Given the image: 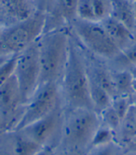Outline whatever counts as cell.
Segmentation results:
<instances>
[{
	"label": "cell",
	"mask_w": 136,
	"mask_h": 155,
	"mask_svg": "<svg viewBox=\"0 0 136 155\" xmlns=\"http://www.w3.org/2000/svg\"><path fill=\"white\" fill-rule=\"evenodd\" d=\"M69 45V37L62 28L43 33L37 39L40 64L39 84L57 82L63 76Z\"/></svg>",
	"instance_id": "6da1fadb"
},
{
	"label": "cell",
	"mask_w": 136,
	"mask_h": 155,
	"mask_svg": "<svg viewBox=\"0 0 136 155\" xmlns=\"http://www.w3.org/2000/svg\"><path fill=\"white\" fill-rule=\"evenodd\" d=\"M46 12L36 9L25 19L3 27L0 33V57L19 54L44 33Z\"/></svg>",
	"instance_id": "7a4b0ae2"
},
{
	"label": "cell",
	"mask_w": 136,
	"mask_h": 155,
	"mask_svg": "<svg viewBox=\"0 0 136 155\" xmlns=\"http://www.w3.org/2000/svg\"><path fill=\"white\" fill-rule=\"evenodd\" d=\"M63 89L71 108L94 109L89 96V79L84 62L74 44L70 42L63 74Z\"/></svg>",
	"instance_id": "3957f363"
},
{
	"label": "cell",
	"mask_w": 136,
	"mask_h": 155,
	"mask_svg": "<svg viewBox=\"0 0 136 155\" xmlns=\"http://www.w3.org/2000/svg\"><path fill=\"white\" fill-rule=\"evenodd\" d=\"M99 126L94 109L72 108L63 128V144L71 150H83L90 144Z\"/></svg>",
	"instance_id": "277c9868"
},
{
	"label": "cell",
	"mask_w": 136,
	"mask_h": 155,
	"mask_svg": "<svg viewBox=\"0 0 136 155\" xmlns=\"http://www.w3.org/2000/svg\"><path fill=\"white\" fill-rule=\"evenodd\" d=\"M14 76L18 81L21 104H26L39 85L40 64L37 40L18 54Z\"/></svg>",
	"instance_id": "5b68a950"
},
{
	"label": "cell",
	"mask_w": 136,
	"mask_h": 155,
	"mask_svg": "<svg viewBox=\"0 0 136 155\" xmlns=\"http://www.w3.org/2000/svg\"><path fill=\"white\" fill-rule=\"evenodd\" d=\"M73 27L84 45L100 56L116 58L121 52L101 23L76 18L73 21Z\"/></svg>",
	"instance_id": "8992f818"
},
{
	"label": "cell",
	"mask_w": 136,
	"mask_h": 155,
	"mask_svg": "<svg viewBox=\"0 0 136 155\" xmlns=\"http://www.w3.org/2000/svg\"><path fill=\"white\" fill-rule=\"evenodd\" d=\"M26 104L22 116L15 126L16 131L24 129L34 121L46 116L58 105L57 82L39 84Z\"/></svg>",
	"instance_id": "52a82bcc"
},
{
	"label": "cell",
	"mask_w": 136,
	"mask_h": 155,
	"mask_svg": "<svg viewBox=\"0 0 136 155\" xmlns=\"http://www.w3.org/2000/svg\"><path fill=\"white\" fill-rule=\"evenodd\" d=\"M61 120L60 107L57 105L51 111L43 118L34 121L24 129L20 130L24 135L45 146L57 131Z\"/></svg>",
	"instance_id": "ba28073f"
},
{
	"label": "cell",
	"mask_w": 136,
	"mask_h": 155,
	"mask_svg": "<svg viewBox=\"0 0 136 155\" xmlns=\"http://www.w3.org/2000/svg\"><path fill=\"white\" fill-rule=\"evenodd\" d=\"M34 0H0V25H13L35 12Z\"/></svg>",
	"instance_id": "9c48e42d"
},
{
	"label": "cell",
	"mask_w": 136,
	"mask_h": 155,
	"mask_svg": "<svg viewBox=\"0 0 136 155\" xmlns=\"http://www.w3.org/2000/svg\"><path fill=\"white\" fill-rule=\"evenodd\" d=\"M78 0H56L46 16L44 33L59 29L63 23H73L76 18Z\"/></svg>",
	"instance_id": "30bf717a"
},
{
	"label": "cell",
	"mask_w": 136,
	"mask_h": 155,
	"mask_svg": "<svg viewBox=\"0 0 136 155\" xmlns=\"http://www.w3.org/2000/svg\"><path fill=\"white\" fill-rule=\"evenodd\" d=\"M110 16V0H78L76 18L101 23Z\"/></svg>",
	"instance_id": "8fae6325"
},
{
	"label": "cell",
	"mask_w": 136,
	"mask_h": 155,
	"mask_svg": "<svg viewBox=\"0 0 136 155\" xmlns=\"http://www.w3.org/2000/svg\"><path fill=\"white\" fill-rule=\"evenodd\" d=\"M21 104L18 81L14 74L0 85V114L3 117L14 112L17 106Z\"/></svg>",
	"instance_id": "7c38bea8"
},
{
	"label": "cell",
	"mask_w": 136,
	"mask_h": 155,
	"mask_svg": "<svg viewBox=\"0 0 136 155\" xmlns=\"http://www.w3.org/2000/svg\"><path fill=\"white\" fill-rule=\"evenodd\" d=\"M101 24L103 25L109 37L120 49L121 51L128 48L129 45H131L134 37L132 31L125 25H123L112 16H108L107 18H105L103 21H101Z\"/></svg>",
	"instance_id": "4fadbf2b"
},
{
	"label": "cell",
	"mask_w": 136,
	"mask_h": 155,
	"mask_svg": "<svg viewBox=\"0 0 136 155\" xmlns=\"http://www.w3.org/2000/svg\"><path fill=\"white\" fill-rule=\"evenodd\" d=\"M110 16L125 25L131 31L136 27L135 8L131 0H110Z\"/></svg>",
	"instance_id": "5bb4252c"
},
{
	"label": "cell",
	"mask_w": 136,
	"mask_h": 155,
	"mask_svg": "<svg viewBox=\"0 0 136 155\" xmlns=\"http://www.w3.org/2000/svg\"><path fill=\"white\" fill-rule=\"evenodd\" d=\"M89 79V96L95 111L102 112L112 104V96L103 88L100 87L90 78Z\"/></svg>",
	"instance_id": "9a60e30c"
},
{
	"label": "cell",
	"mask_w": 136,
	"mask_h": 155,
	"mask_svg": "<svg viewBox=\"0 0 136 155\" xmlns=\"http://www.w3.org/2000/svg\"><path fill=\"white\" fill-rule=\"evenodd\" d=\"M121 139L128 144L136 136V102L131 103L120 125Z\"/></svg>",
	"instance_id": "2e32d148"
},
{
	"label": "cell",
	"mask_w": 136,
	"mask_h": 155,
	"mask_svg": "<svg viewBox=\"0 0 136 155\" xmlns=\"http://www.w3.org/2000/svg\"><path fill=\"white\" fill-rule=\"evenodd\" d=\"M15 137L14 150L16 155H36L44 146L33 140L21 131Z\"/></svg>",
	"instance_id": "e0dca14e"
},
{
	"label": "cell",
	"mask_w": 136,
	"mask_h": 155,
	"mask_svg": "<svg viewBox=\"0 0 136 155\" xmlns=\"http://www.w3.org/2000/svg\"><path fill=\"white\" fill-rule=\"evenodd\" d=\"M89 77L100 87L105 90L112 96V98L116 96L117 92L114 86V82H113L112 74L109 73L106 69L102 68V66H95L92 72V75H89Z\"/></svg>",
	"instance_id": "ac0fdd59"
},
{
	"label": "cell",
	"mask_w": 136,
	"mask_h": 155,
	"mask_svg": "<svg viewBox=\"0 0 136 155\" xmlns=\"http://www.w3.org/2000/svg\"><path fill=\"white\" fill-rule=\"evenodd\" d=\"M133 75L129 71H118L112 74L113 82L117 94L119 95H128L130 96L132 90V80Z\"/></svg>",
	"instance_id": "d6986e66"
},
{
	"label": "cell",
	"mask_w": 136,
	"mask_h": 155,
	"mask_svg": "<svg viewBox=\"0 0 136 155\" xmlns=\"http://www.w3.org/2000/svg\"><path fill=\"white\" fill-rule=\"evenodd\" d=\"M113 130L110 129L109 127L105 126H99L98 129L96 130L95 134L90 141V147H96V146H101L105 145V144H108L113 142Z\"/></svg>",
	"instance_id": "ffe728a7"
},
{
	"label": "cell",
	"mask_w": 136,
	"mask_h": 155,
	"mask_svg": "<svg viewBox=\"0 0 136 155\" xmlns=\"http://www.w3.org/2000/svg\"><path fill=\"white\" fill-rule=\"evenodd\" d=\"M17 56L18 54L10 55L0 64V85L14 74Z\"/></svg>",
	"instance_id": "44dd1931"
},
{
	"label": "cell",
	"mask_w": 136,
	"mask_h": 155,
	"mask_svg": "<svg viewBox=\"0 0 136 155\" xmlns=\"http://www.w3.org/2000/svg\"><path fill=\"white\" fill-rule=\"evenodd\" d=\"M131 103L132 102L131 101L130 96H128V95H118V96L113 97L111 106L113 108L115 109V111L118 113V115L120 117V119L122 120L123 118L125 117Z\"/></svg>",
	"instance_id": "7402d4cb"
},
{
	"label": "cell",
	"mask_w": 136,
	"mask_h": 155,
	"mask_svg": "<svg viewBox=\"0 0 136 155\" xmlns=\"http://www.w3.org/2000/svg\"><path fill=\"white\" fill-rule=\"evenodd\" d=\"M100 113L102 114V118L105 120V124L107 127H109L113 131L120 128L122 120L120 117L118 115V113L115 111V109L112 107V106L104 109Z\"/></svg>",
	"instance_id": "603a6c76"
},
{
	"label": "cell",
	"mask_w": 136,
	"mask_h": 155,
	"mask_svg": "<svg viewBox=\"0 0 136 155\" xmlns=\"http://www.w3.org/2000/svg\"><path fill=\"white\" fill-rule=\"evenodd\" d=\"M92 148L89 155H118V149L113 142Z\"/></svg>",
	"instance_id": "cb8c5ba5"
},
{
	"label": "cell",
	"mask_w": 136,
	"mask_h": 155,
	"mask_svg": "<svg viewBox=\"0 0 136 155\" xmlns=\"http://www.w3.org/2000/svg\"><path fill=\"white\" fill-rule=\"evenodd\" d=\"M119 55H121L124 61H126L127 63L136 64V43L131 44L128 48L123 50Z\"/></svg>",
	"instance_id": "d4e9b609"
},
{
	"label": "cell",
	"mask_w": 136,
	"mask_h": 155,
	"mask_svg": "<svg viewBox=\"0 0 136 155\" xmlns=\"http://www.w3.org/2000/svg\"><path fill=\"white\" fill-rule=\"evenodd\" d=\"M55 1L56 0H34V3H35L36 9L48 13L52 8Z\"/></svg>",
	"instance_id": "484cf974"
},
{
	"label": "cell",
	"mask_w": 136,
	"mask_h": 155,
	"mask_svg": "<svg viewBox=\"0 0 136 155\" xmlns=\"http://www.w3.org/2000/svg\"><path fill=\"white\" fill-rule=\"evenodd\" d=\"M36 155H54V152L50 146L45 145Z\"/></svg>",
	"instance_id": "4316f807"
},
{
	"label": "cell",
	"mask_w": 136,
	"mask_h": 155,
	"mask_svg": "<svg viewBox=\"0 0 136 155\" xmlns=\"http://www.w3.org/2000/svg\"><path fill=\"white\" fill-rule=\"evenodd\" d=\"M127 149L130 151H134L136 152V136L127 144Z\"/></svg>",
	"instance_id": "83f0119b"
},
{
	"label": "cell",
	"mask_w": 136,
	"mask_h": 155,
	"mask_svg": "<svg viewBox=\"0 0 136 155\" xmlns=\"http://www.w3.org/2000/svg\"><path fill=\"white\" fill-rule=\"evenodd\" d=\"M132 90H133V93H136V76L133 77V80H132Z\"/></svg>",
	"instance_id": "f1b7e54d"
},
{
	"label": "cell",
	"mask_w": 136,
	"mask_h": 155,
	"mask_svg": "<svg viewBox=\"0 0 136 155\" xmlns=\"http://www.w3.org/2000/svg\"><path fill=\"white\" fill-rule=\"evenodd\" d=\"M54 155H75L74 153H72L71 151H63V152H61V153H57V154H54Z\"/></svg>",
	"instance_id": "f546056e"
},
{
	"label": "cell",
	"mask_w": 136,
	"mask_h": 155,
	"mask_svg": "<svg viewBox=\"0 0 136 155\" xmlns=\"http://www.w3.org/2000/svg\"><path fill=\"white\" fill-rule=\"evenodd\" d=\"M6 58H7V57H0V64H1V63L6 59Z\"/></svg>",
	"instance_id": "4dcf8cb0"
},
{
	"label": "cell",
	"mask_w": 136,
	"mask_h": 155,
	"mask_svg": "<svg viewBox=\"0 0 136 155\" xmlns=\"http://www.w3.org/2000/svg\"><path fill=\"white\" fill-rule=\"evenodd\" d=\"M134 8H135V14H136V1H134Z\"/></svg>",
	"instance_id": "1f68e13d"
},
{
	"label": "cell",
	"mask_w": 136,
	"mask_h": 155,
	"mask_svg": "<svg viewBox=\"0 0 136 155\" xmlns=\"http://www.w3.org/2000/svg\"><path fill=\"white\" fill-rule=\"evenodd\" d=\"M2 28H3V27H2L1 25H0V33H1V31H2Z\"/></svg>",
	"instance_id": "d6a6232c"
},
{
	"label": "cell",
	"mask_w": 136,
	"mask_h": 155,
	"mask_svg": "<svg viewBox=\"0 0 136 155\" xmlns=\"http://www.w3.org/2000/svg\"><path fill=\"white\" fill-rule=\"evenodd\" d=\"M134 102H136V97H135V99H134Z\"/></svg>",
	"instance_id": "836d02e7"
},
{
	"label": "cell",
	"mask_w": 136,
	"mask_h": 155,
	"mask_svg": "<svg viewBox=\"0 0 136 155\" xmlns=\"http://www.w3.org/2000/svg\"><path fill=\"white\" fill-rule=\"evenodd\" d=\"M131 1H133V2H134V1H136V0H131Z\"/></svg>",
	"instance_id": "e575fe53"
}]
</instances>
